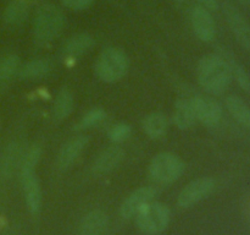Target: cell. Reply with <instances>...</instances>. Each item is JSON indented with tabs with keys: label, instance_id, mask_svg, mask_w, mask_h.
<instances>
[{
	"label": "cell",
	"instance_id": "6da1fadb",
	"mask_svg": "<svg viewBox=\"0 0 250 235\" xmlns=\"http://www.w3.org/2000/svg\"><path fill=\"white\" fill-rule=\"evenodd\" d=\"M198 82L207 92L221 94L232 81L229 64L219 54H208L199 60L197 69Z\"/></svg>",
	"mask_w": 250,
	"mask_h": 235
},
{
	"label": "cell",
	"instance_id": "7a4b0ae2",
	"mask_svg": "<svg viewBox=\"0 0 250 235\" xmlns=\"http://www.w3.org/2000/svg\"><path fill=\"white\" fill-rule=\"evenodd\" d=\"M65 24L62 11L56 5L46 2L38 7L33 21L34 41L38 46H48L61 33Z\"/></svg>",
	"mask_w": 250,
	"mask_h": 235
},
{
	"label": "cell",
	"instance_id": "3957f363",
	"mask_svg": "<svg viewBox=\"0 0 250 235\" xmlns=\"http://www.w3.org/2000/svg\"><path fill=\"white\" fill-rule=\"evenodd\" d=\"M129 69L128 56L124 50L109 47L99 54L95 63V73L106 83H115L126 76Z\"/></svg>",
	"mask_w": 250,
	"mask_h": 235
},
{
	"label": "cell",
	"instance_id": "277c9868",
	"mask_svg": "<svg viewBox=\"0 0 250 235\" xmlns=\"http://www.w3.org/2000/svg\"><path fill=\"white\" fill-rule=\"evenodd\" d=\"M137 227L144 234L156 235L167 228L171 219L170 208L161 202L151 201L136 214Z\"/></svg>",
	"mask_w": 250,
	"mask_h": 235
},
{
	"label": "cell",
	"instance_id": "5b68a950",
	"mask_svg": "<svg viewBox=\"0 0 250 235\" xmlns=\"http://www.w3.org/2000/svg\"><path fill=\"white\" fill-rule=\"evenodd\" d=\"M185 171V163L180 157L170 152H161L151 159L148 173L158 184H171L180 179Z\"/></svg>",
	"mask_w": 250,
	"mask_h": 235
},
{
	"label": "cell",
	"instance_id": "8992f818",
	"mask_svg": "<svg viewBox=\"0 0 250 235\" xmlns=\"http://www.w3.org/2000/svg\"><path fill=\"white\" fill-rule=\"evenodd\" d=\"M215 186H216V183L211 178H199L190 181L178 195V206L182 208H189L197 205L215 190Z\"/></svg>",
	"mask_w": 250,
	"mask_h": 235
},
{
	"label": "cell",
	"instance_id": "52a82bcc",
	"mask_svg": "<svg viewBox=\"0 0 250 235\" xmlns=\"http://www.w3.org/2000/svg\"><path fill=\"white\" fill-rule=\"evenodd\" d=\"M190 20L193 31L200 41L205 43L214 41L216 37V24L209 10L202 5H197L193 7Z\"/></svg>",
	"mask_w": 250,
	"mask_h": 235
},
{
	"label": "cell",
	"instance_id": "ba28073f",
	"mask_svg": "<svg viewBox=\"0 0 250 235\" xmlns=\"http://www.w3.org/2000/svg\"><path fill=\"white\" fill-rule=\"evenodd\" d=\"M224 12L226 16L227 24L229 28L233 32L234 37L239 42L243 48L250 51V24L247 21L246 17L237 10L236 6H233L229 2L224 4Z\"/></svg>",
	"mask_w": 250,
	"mask_h": 235
},
{
	"label": "cell",
	"instance_id": "9c48e42d",
	"mask_svg": "<svg viewBox=\"0 0 250 235\" xmlns=\"http://www.w3.org/2000/svg\"><path fill=\"white\" fill-rule=\"evenodd\" d=\"M197 120L207 126H216L222 118V108L214 98L198 94L192 98Z\"/></svg>",
	"mask_w": 250,
	"mask_h": 235
},
{
	"label": "cell",
	"instance_id": "30bf717a",
	"mask_svg": "<svg viewBox=\"0 0 250 235\" xmlns=\"http://www.w3.org/2000/svg\"><path fill=\"white\" fill-rule=\"evenodd\" d=\"M156 195H158V191L153 188L146 186V188H137L122 202L121 208H120V214L125 219L134 218L144 206L154 201Z\"/></svg>",
	"mask_w": 250,
	"mask_h": 235
},
{
	"label": "cell",
	"instance_id": "8fae6325",
	"mask_svg": "<svg viewBox=\"0 0 250 235\" xmlns=\"http://www.w3.org/2000/svg\"><path fill=\"white\" fill-rule=\"evenodd\" d=\"M22 144L17 141H12L5 147L0 157V180H9L16 171L17 166L21 165L23 157Z\"/></svg>",
	"mask_w": 250,
	"mask_h": 235
},
{
	"label": "cell",
	"instance_id": "7c38bea8",
	"mask_svg": "<svg viewBox=\"0 0 250 235\" xmlns=\"http://www.w3.org/2000/svg\"><path fill=\"white\" fill-rule=\"evenodd\" d=\"M88 142L89 140L87 136H76L65 142L56 157V164L59 168L62 170L70 168L88 146Z\"/></svg>",
	"mask_w": 250,
	"mask_h": 235
},
{
	"label": "cell",
	"instance_id": "4fadbf2b",
	"mask_svg": "<svg viewBox=\"0 0 250 235\" xmlns=\"http://www.w3.org/2000/svg\"><path fill=\"white\" fill-rule=\"evenodd\" d=\"M20 176L27 208L32 214H38L42 208V188L36 171Z\"/></svg>",
	"mask_w": 250,
	"mask_h": 235
},
{
	"label": "cell",
	"instance_id": "5bb4252c",
	"mask_svg": "<svg viewBox=\"0 0 250 235\" xmlns=\"http://www.w3.org/2000/svg\"><path fill=\"white\" fill-rule=\"evenodd\" d=\"M124 157V149L117 146V144H112V146L107 147V148H105L104 151L98 154L97 159L93 164V171L95 174H99V175L110 173V171H112L115 168L119 166Z\"/></svg>",
	"mask_w": 250,
	"mask_h": 235
},
{
	"label": "cell",
	"instance_id": "9a60e30c",
	"mask_svg": "<svg viewBox=\"0 0 250 235\" xmlns=\"http://www.w3.org/2000/svg\"><path fill=\"white\" fill-rule=\"evenodd\" d=\"M109 227L107 214L102 210L90 211L80 223V235H104Z\"/></svg>",
	"mask_w": 250,
	"mask_h": 235
},
{
	"label": "cell",
	"instance_id": "2e32d148",
	"mask_svg": "<svg viewBox=\"0 0 250 235\" xmlns=\"http://www.w3.org/2000/svg\"><path fill=\"white\" fill-rule=\"evenodd\" d=\"M31 0H11L5 7L2 20L10 27H20L28 19Z\"/></svg>",
	"mask_w": 250,
	"mask_h": 235
},
{
	"label": "cell",
	"instance_id": "e0dca14e",
	"mask_svg": "<svg viewBox=\"0 0 250 235\" xmlns=\"http://www.w3.org/2000/svg\"><path fill=\"white\" fill-rule=\"evenodd\" d=\"M95 41L89 33H77L70 37L62 47V53L66 58L77 59L89 51Z\"/></svg>",
	"mask_w": 250,
	"mask_h": 235
},
{
	"label": "cell",
	"instance_id": "ac0fdd59",
	"mask_svg": "<svg viewBox=\"0 0 250 235\" xmlns=\"http://www.w3.org/2000/svg\"><path fill=\"white\" fill-rule=\"evenodd\" d=\"M173 121L176 126L181 130H188L197 121L194 105L192 99H178L175 103V112H173Z\"/></svg>",
	"mask_w": 250,
	"mask_h": 235
},
{
	"label": "cell",
	"instance_id": "d6986e66",
	"mask_svg": "<svg viewBox=\"0 0 250 235\" xmlns=\"http://www.w3.org/2000/svg\"><path fill=\"white\" fill-rule=\"evenodd\" d=\"M53 69V61L49 59H36L22 65L17 75L21 80H38L50 75Z\"/></svg>",
	"mask_w": 250,
	"mask_h": 235
},
{
	"label": "cell",
	"instance_id": "ffe728a7",
	"mask_svg": "<svg viewBox=\"0 0 250 235\" xmlns=\"http://www.w3.org/2000/svg\"><path fill=\"white\" fill-rule=\"evenodd\" d=\"M168 129V120L164 113H151L143 120V130L150 139H160L165 136Z\"/></svg>",
	"mask_w": 250,
	"mask_h": 235
},
{
	"label": "cell",
	"instance_id": "44dd1931",
	"mask_svg": "<svg viewBox=\"0 0 250 235\" xmlns=\"http://www.w3.org/2000/svg\"><path fill=\"white\" fill-rule=\"evenodd\" d=\"M219 55L222 56V58L226 60V63L229 64L232 77L236 78L238 85L241 86L246 92H250V76L249 73L247 72L246 69H244V66L225 48H220Z\"/></svg>",
	"mask_w": 250,
	"mask_h": 235
},
{
	"label": "cell",
	"instance_id": "7402d4cb",
	"mask_svg": "<svg viewBox=\"0 0 250 235\" xmlns=\"http://www.w3.org/2000/svg\"><path fill=\"white\" fill-rule=\"evenodd\" d=\"M73 107H75V99L73 94L68 88H62L56 95L55 103H54L53 114L58 121L67 119L72 113Z\"/></svg>",
	"mask_w": 250,
	"mask_h": 235
},
{
	"label": "cell",
	"instance_id": "603a6c76",
	"mask_svg": "<svg viewBox=\"0 0 250 235\" xmlns=\"http://www.w3.org/2000/svg\"><path fill=\"white\" fill-rule=\"evenodd\" d=\"M226 107L232 117L243 126L250 129V108L237 95H229L226 99Z\"/></svg>",
	"mask_w": 250,
	"mask_h": 235
},
{
	"label": "cell",
	"instance_id": "cb8c5ba5",
	"mask_svg": "<svg viewBox=\"0 0 250 235\" xmlns=\"http://www.w3.org/2000/svg\"><path fill=\"white\" fill-rule=\"evenodd\" d=\"M21 61L16 54H7L0 60V82H7L19 73Z\"/></svg>",
	"mask_w": 250,
	"mask_h": 235
},
{
	"label": "cell",
	"instance_id": "d4e9b609",
	"mask_svg": "<svg viewBox=\"0 0 250 235\" xmlns=\"http://www.w3.org/2000/svg\"><path fill=\"white\" fill-rule=\"evenodd\" d=\"M42 157V148L39 146H33L23 154L20 165V175L34 173L36 166L38 165Z\"/></svg>",
	"mask_w": 250,
	"mask_h": 235
},
{
	"label": "cell",
	"instance_id": "484cf974",
	"mask_svg": "<svg viewBox=\"0 0 250 235\" xmlns=\"http://www.w3.org/2000/svg\"><path fill=\"white\" fill-rule=\"evenodd\" d=\"M105 118H106V113L103 108H93L83 115V118L77 124V129L83 130L98 126Z\"/></svg>",
	"mask_w": 250,
	"mask_h": 235
},
{
	"label": "cell",
	"instance_id": "4316f807",
	"mask_svg": "<svg viewBox=\"0 0 250 235\" xmlns=\"http://www.w3.org/2000/svg\"><path fill=\"white\" fill-rule=\"evenodd\" d=\"M131 135L132 127L128 124H125V122H119V124L114 125L109 130V132H107V136H109L110 141L114 142L115 144L126 141Z\"/></svg>",
	"mask_w": 250,
	"mask_h": 235
},
{
	"label": "cell",
	"instance_id": "83f0119b",
	"mask_svg": "<svg viewBox=\"0 0 250 235\" xmlns=\"http://www.w3.org/2000/svg\"><path fill=\"white\" fill-rule=\"evenodd\" d=\"M61 1L68 9L75 10V11H82V10L92 6L94 0H61Z\"/></svg>",
	"mask_w": 250,
	"mask_h": 235
},
{
	"label": "cell",
	"instance_id": "f1b7e54d",
	"mask_svg": "<svg viewBox=\"0 0 250 235\" xmlns=\"http://www.w3.org/2000/svg\"><path fill=\"white\" fill-rule=\"evenodd\" d=\"M198 1H199V4L202 6H204L209 11L210 10L211 11H216L219 9V2H217V0H198Z\"/></svg>",
	"mask_w": 250,
	"mask_h": 235
},
{
	"label": "cell",
	"instance_id": "f546056e",
	"mask_svg": "<svg viewBox=\"0 0 250 235\" xmlns=\"http://www.w3.org/2000/svg\"><path fill=\"white\" fill-rule=\"evenodd\" d=\"M242 2H244V4H247V2H250V0H241Z\"/></svg>",
	"mask_w": 250,
	"mask_h": 235
},
{
	"label": "cell",
	"instance_id": "4dcf8cb0",
	"mask_svg": "<svg viewBox=\"0 0 250 235\" xmlns=\"http://www.w3.org/2000/svg\"><path fill=\"white\" fill-rule=\"evenodd\" d=\"M175 1H177V2H183V1H185V0H175Z\"/></svg>",
	"mask_w": 250,
	"mask_h": 235
}]
</instances>
